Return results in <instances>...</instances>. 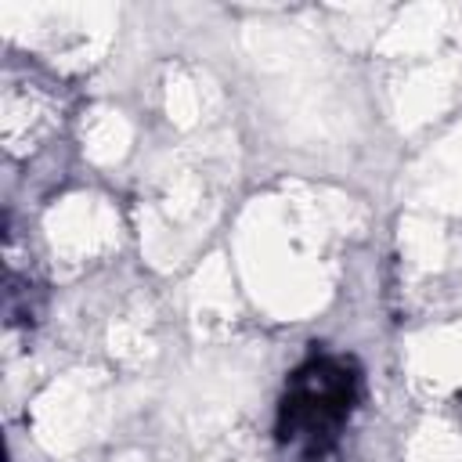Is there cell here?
<instances>
[{"label": "cell", "mask_w": 462, "mask_h": 462, "mask_svg": "<svg viewBox=\"0 0 462 462\" xmlns=\"http://www.w3.org/2000/svg\"><path fill=\"white\" fill-rule=\"evenodd\" d=\"M361 397V372L350 357L321 354L303 361L278 404V440L296 448L303 462H321L339 440Z\"/></svg>", "instance_id": "1"}]
</instances>
